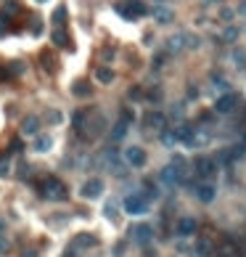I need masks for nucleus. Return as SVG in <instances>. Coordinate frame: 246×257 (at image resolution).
<instances>
[{
    "mask_svg": "<svg viewBox=\"0 0 246 257\" xmlns=\"http://www.w3.org/2000/svg\"><path fill=\"white\" fill-rule=\"evenodd\" d=\"M214 257H238V249H235L233 244H220V246H214L212 249Z\"/></svg>",
    "mask_w": 246,
    "mask_h": 257,
    "instance_id": "4468645a",
    "label": "nucleus"
},
{
    "mask_svg": "<svg viewBox=\"0 0 246 257\" xmlns=\"http://www.w3.org/2000/svg\"><path fill=\"white\" fill-rule=\"evenodd\" d=\"M127 130H130V122L127 119H119V122L111 127V141H122L127 135Z\"/></svg>",
    "mask_w": 246,
    "mask_h": 257,
    "instance_id": "ddd939ff",
    "label": "nucleus"
},
{
    "mask_svg": "<svg viewBox=\"0 0 246 257\" xmlns=\"http://www.w3.org/2000/svg\"><path fill=\"white\" fill-rule=\"evenodd\" d=\"M37 127H40V119H37V117H27L24 125H22V130L27 135H37Z\"/></svg>",
    "mask_w": 246,
    "mask_h": 257,
    "instance_id": "f3484780",
    "label": "nucleus"
},
{
    "mask_svg": "<svg viewBox=\"0 0 246 257\" xmlns=\"http://www.w3.org/2000/svg\"><path fill=\"white\" fill-rule=\"evenodd\" d=\"M96 77H98V82H103V85H109V82L114 80V72H111L109 67H98V69H96Z\"/></svg>",
    "mask_w": 246,
    "mask_h": 257,
    "instance_id": "6ab92c4d",
    "label": "nucleus"
},
{
    "mask_svg": "<svg viewBox=\"0 0 246 257\" xmlns=\"http://www.w3.org/2000/svg\"><path fill=\"white\" fill-rule=\"evenodd\" d=\"M214 196H217V188L212 186V183H198V186H196V199H198V201L209 204Z\"/></svg>",
    "mask_w": 246,
    "mask_h": 257,
    "instance_id": "9d476101",
    "label": "nucleus"
},
{
    "mask_svg": "<svg viewBox=\"0 0 246 257\" xmlns=\"http://www.w3.org/2000/svg\"><path fill=\"white\" fill-rule=\"evenodd\" d=\"M156 19H159V22H169V11H164V8H159V11H156Z\"/></svg>",
    "mask_w": 246,
    "mask_h": 257,
    "instance_id": "b1692460",
    "label": "nucleus"
},
{
    "mask_svg": "<svg viewBox=\"0 0 246 257\" xmlns=\"http://www.w3.org/2000/svg\"><path fill=\"white\" fill-rule=\"evenodd\" d=\"M235 106H238V96H235V93H225V96L217 98L214 112H217V114H230Z\"/></svg>",
    "mask_w": 246,
    "mask_h": 257,
    "instance_id": "39448f33",
    "label": "nucleus"
},
{
    "mask_svg": "<svg viewBox=\"0 0 246 257\" xmlns=\"http://www.w3.org/2000/svg\"><path fill=\"white\" fill-rule=\"evenodd\" d=\"M0 175H8V159H0Z\"/></svg>",
    "mask_w": 246,
    "mask_h": 257,
    "instance_id": "393cba45",
    "label": "nucleus"
},
{
    "mask_svg": "<svg viewBox=\"0 0 246 257\" xmlns=\"http://www.w3.org/2000/svg\"><path fill=\"white\" fill-rule=\"evenodd\" d=\"M146 125H148V127H154V130H164V117L159 114V112H151L148 119H146Z\"/></svg>",
    "mask_w": 246,
    "mask_h": 257,
    "instance_id": "dca6fc26",
    "label": "nucleus"
},
{
    "mask_svg": "<svg viewBox=\"0 0 246 257\" xmlns=\"http://www.w3.org/2000/svg\"><path fill=\"white\" fill-rule=\"evenodd\" d=\"M24 257H35V252H30V254H27V252H24Z\"/></svg>",
    "mask_w": 246,
    "mask_h": 257,
    "instance_id": "bb28decb",
    "label": "nucleus"
},
{
    "mask_svg": "<svg viewBox=\"0 0 246 257\" xmlns=\"http://www.w3.org/2000/svg\"><path fill=\"white\" fill-rule=\"evenodd\" d=\"M180 167H183V164H177V162H172L169 167H164V172H162V180H164V183H169V186L180 183V180H183V175H180Z\"/></svg>",
    "mask_w": 246,
    "mask_h": 257,
    "instance_id": "9b49d317",
    "label": "nucleus"
},
{
    "mask_svg": "<svg viewBox=\"0 0 246 257\" xmlns=\"http://www.w3.org/2000/svg\"><path fill=\"white\" fill-rule=\"evenodd\" d=\"M117 14H122L125 19H140V16L148 14V8L140 3V0H119V3H117Z\"/></svg>",
    "mask_w": 246,
    "mask_h": 257,
    "instance_id": "f03ea898",
    "label": "nucleus"
},
{
    "mask_svg": "<svg viewBox=\"0 0 246 257\" xmlns=\"http://www.w3.org/2000/svg\"><path fill=\"white\" fill-rule=\"evenodd\" d=\"M130 98H143V93H140V88H130Z\"/></svg>",
    "mask_w": 246,
    "mask_h": 257,
    "instance_id": "a878e982",
    "label": "nucleus"
},
{
    "mask_svg": "<svg viewBox=\"0 0 246 257\" xmlns=\"http://www.w3.org/2000/svg\"><path fill=\"white\" fill-rule=\"evenodd\" d=\"M40 191H43L45 199H53V201H61V199L69 196V191H66V186H64L59 178H45L43 186H40Z\"/></svg>",
    "mask_w": 246,
    "mask_h": 257,
    "instance_id": "f257e3e1",
    "label": "nucleus"
},
{
    "mask_svg": "<svg viewBox=\"0 0 246 257\" xmlns=\"http://www.w3.org/2000/svg\"><path fill=\"white\" fill-rule=\"evenodd\" d=\"M125 159L132 164V167H143L146 164V151L140 149V146H132V149L125 151Z\"/></svg>",
    "mask_w": 246,
    "mask_h": 257,
    "instance_id": "1a4fd4ad",
    "label": "nucleus"
},
{
    "mask_svg": "<svg viewBox=\"0 0 246 257\" xmlns=\"http://www.w3.org/2000/svg\"><path fill=\"white\" fill-rule=\"evenodd\" d=\"M53 43H56V45H61V48H69V38L64 35V30H61V27L53 32Z\"/></svg>",
    "mask_w": 246,
    "mask_h": 257,
    "instance_id": "412c9836",
    "label": "nucleus"
},
{
    "mask_svg": "<svg viewBox=\"0 0 246 257\" xmlns=\"http://www.w3.org/2000/svg\"><path fill=\"white\" fill-rule=\"evenodd\" d=\"M64 22H66V8H64V6H59V8L53 11V24H56V27H61Z\"/></svg>",
    "mask_w": 246,
    "mask_h": 257,
    "instance_id": "4be33fe9",
    "label": "nucleus"
},
{
    "mask_svg": "<svg viewBox=\"0 0 246 257\" xmlns=\"http://www.w3.org/2000/svg\"><path fill=\"white\" fill-rule=\"evenodd\" d=\"M193 172L201 180H206V178H212L214 172H217V162H212L209 157H198L196 162H193Z\"/></svg>",
    "mask_w": 246,
    "mask_h": 257,
    "instance_id": "7ed1b4c3",
    "label": "nucleus"
},
{
    "mask_svg": "<svg viewBox=\"0 0 246 257\" xmlns=\"http://www.w3.org/2000/svg\"><path fill=\"white\" fill-rule=\"evenodd\" d=\"M85 117H88V112H85V109H77V112H74V117H72V127L77 133H82V127H85Z\"/></svg>",
    "mask_w": 246,
    "mask_h": 257,
    "instance_id": "a211bd4d",
    "label": "nucleus"
},
{
    "mask_svg": "<svg viewBox=\"0 0 246 257\" xmlns=\"http://www.w3.org/2000/svg\"><path fill=\"white\" fill-rule=\"evenodd\" d=\"M103 194V180H98V178H93V180H88L82 186V196L85 199H98Z\"/></svg>",
    "mask_w": 246,
    "mask_h": 257,
    "instance_id": "6e6552de",
    "label": "nucleus"
},
{
    "mask_svg": "<svg viewBox=\"0 0 246 257\" xmlns=\"http://www.w3.org/2000/svg\"><path fill=\"white\" fill-rule=\"evenodd\" d=\"M90 244H93V236H88V233H80V236L72 241V252H80V249H85V246H90Z\"/></svg>",
    "mask_w": 246,
    "mask_h": 257,
    "instance_id": "2eb2a0df",
    "label": "nucleus"
},
{
    "mask_svg": "<svg viewBox=\"0 0 246 257\" xmlns=\"http://www.w3.org/2000/svg\"><path fill=\"white\" fill-rule=\"evenodd\" d=\"M212 231H204L201 236H198V241H196V257H206V254H212Z\"/></svg>",
    "mask_w": 246,
    "mask_h": 257,
    "instance_id": "0eeeda50",
    "label": "nucleus"
},
{
    "mask_svg": "<svg viewBox=\"0 0 246 257\" xmlns=\"http://www.w3.org/2000/svg\"><path fill=\"white\" fill-rule=\"evenodd\" d=\"M125 209H127L130 215H143L146 209H148V199L143 194H132V196L125 199Z\"/></svg>",
    "mask_w": 246,
    "mask_h": 257,
    "instance_id": "20e7f679",
    "label": "nucleus"
},
{
    "mask_svg": "<svg viewBox=\"0 0 246 257\" xmlns=\"http://www.w3.org/2000/svg\"><path fill=\"white\" fill-rule=\"evenodd\" d=\"M175 231L180 236H193L196 233V217H180L175 225Z\"/></svg>",
    "mask_w": 246,
    "mask_h": 257,
    "instance_id": "f8f14e48",
    "label": "nucleus"
},
{
    "mask_svg": "<svg viewBox=\"0 0 246 257\" xmlns=\"http://www.w3.org/2000/svg\"><path fill=\"white\" fill-rule=\"evenodd\" d=\"M130 236L135 238L138 244H148L151 238H154V228L146 225V223H138V225H132V228H130Z\"/></svg>",
    "mask_w": 246,
    "mask_h": 257,
    "instance_id": "423d86ee",
    "label": "nucleus"
},
{
    "mask_svg": "<svg viewBox=\"0 0 246 257\" xmlns=\"http://www.w3.org/2000/svg\"><path fill=\"white\" fill-rule=\"evenodd\" d=\"M74 96H90V82L88 80H77V82H74Z\"/></svg>",
    "mask_w": 246,
    "mask_h": 257,
    "instance_id": "aec40b11",
    "label": "nucleus"
},
{
    "mask_svg": "<svg viewBox=\"0 0 246 257\" xmlns=\"http://www.w3.org/2000/svg\"><path fill=\"white\" fill-rule=\"evenodd\" d=\"M37 151H45V149H48V146H51V138H37Z\"/></svg>",
    "mask_w": 246,
    "mask_h": 257,
    "instance_id": "5701e85b",
    "label": "nucleus"
}]
</instances>
